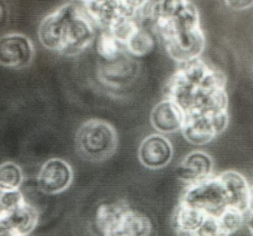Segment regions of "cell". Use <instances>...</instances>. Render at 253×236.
<instances>
[{
	"label": "cell",
	"mask_w": 253,
	"mask_h": 236,
	"mask_svg": "<svg viewBox=\"0 0 253 236\" xmlns=\"http://www.w3.org/2000/svg\"><path fill=\"white\" fill-rule=\"evenodd\" d=\"M9 213H9L5 204L3 202L2 199L0 197V220L4 219Z\"/></svg>",
	"instance_id": "21"
},
{
	"label": "cell",
	"mask_w": 253,
	"mask_h": 236,
	"mask_svg": "<svg viewBox=\"0 0 253 236\" xmlns=\"http://www.w3.org/2000/svg\"><path fill=\"white\" fill-rule=\"evenodd\" d=\"M245 223L247 224L248 229L250 230L253 236V210H250L248 216H247Z\"/></svg>",
	"instance_id": "22"
},
{
	"label": "cell",
	"mask_w": 253,
	"mask_h": 236,
	"mask_svg": "<svg viewBox=\"0 0 253 236\" xmlns=\"http://www.w3.org/2000/svg\"><path fill=\"white\" fill-rule=\"evenodd\" d=\"M0 236H18L16 233L9 226L8 224L4 220H0Z\"/></svg>",
	"instance_id": "20"
},
{
	"label": "cell",
	"mask_w": 253,
	"mask_h": 236,
	"mask_svg": "<svg viewBox=\"0 0 253 236\" xmlns=\"http://www.w3.org/2000/svg\"><path fill=\"white\" fill-rule=\"evenodd\" d=\"M38 35L40 42L48 50L74 56L92 44L96 31L83 1H71L43 19Z\"/></svg>",
	"instance_id": "4"
},
{
	"label": "cell",
	"mask_w": 253,
	"mask_h": 236,
	"mask_svg": "<svg viewBox=\"0 0 253 236\" xmlns=\"http://www.w3.org/2000/svg\"><path fill=\"white\" fill-rule=\"evenodd\" d=\"M34 50L29 38L22 34H13L0 38V65L19 69L30 65Z\"/></svg>",
	"instance_id": "8"
},
{
	"label": "cell",
	"mask_w": 253,
	"mask_h": 236,
	"mask_svg": "<svg viewBox=\"0 0 253 236\" xmlns=\"http://www.w3.org/2000/svg\"><path fill=\"white\" fill-rule=\"evenodd\" d=\"M22 180L23 175L19 166L13 163L0 166V192L19 190Z\"/></svg>",
	"instance_id": "17"
},
{
	"label": "cell",
	"mask_w": 253,
	"mask_h": 236,
	"mask_svg": "<svg viewBox=\"0 0 253 236\" xmlns=\"http://www.w3.org/2000/svg\"><path fill=\"white\" fill-rule=\"evenodd\" d=\"M214 163L212 157L202 151H195L186 156L177 169V176L189 185L199 183L212 176Z\"/></svg>",
	"instance_id": "11"
},
{
	"label": "cell",
	"mask_w": 253,
	"mask_h": 236,
	"mask_svg": "<svg viewBox=\"0 0 253 236\" xmlns=\"http://www.w3.org/2000/svg\"><path fill=\"white\" fill-rule=\"evenodd\" d=\"M129 207L123 204H105L96 213V225L105 236H115L120 232Z\"/></svg>",
	"instance_id": "13"
},
{
	"label": "cell",
	"mask_w": 253,
	"mask_h": 236,
	"mask_svg": "<svg viewBox=\"0 0 253 236\" xmlns=\"http://www.w3.org/2000/svg\"><path fill=\"white\" fill-rule=\"evenodd\" d=\"M173 150L165 136L153 135L144 139L138 149V158L143 166L150 169L165 167L172 160Z\"/></svg>",
	"instance_id": "10"
},
{
	"label": "cell",
	"mask_w": 253,
	"mask_h": 236,
	"mask_svg": "<svg viewBox=\"0 0 253 236\" xmlns=\"http://www.w3.org/2000/svg\"><path fill=\"white\" fill-rule=\"evenodd\" d=\"M144 1H84L83 6L93 23L108 31L117 22L138 17Z\"/></svg>",
	"instance_id": "6"
},
{
	"label": "cell",
	"mask_w": 253,
	"mask_h": 236,
	"mask_svg": "<svg viewBox=\"0 0 253 236\" xmlns=\"http://www.w3.org/2000/svg\"><path fill=\"white\" fill-rule=\"evenodd\" d=\"M251 210H253V185L251 187Z\"/></svg>",
	"instance_id": "24"
},
{
	"label": "cell",
	"mask_w": 253,
	"mask_h": 236,
	"mask_svg": "<svg viewBox=\"0 0 253 236\" xmlns=\"http://www.w3.org/2000/svg\"></svg>",
	"instance_id": "25"
},
{
	"label": "cell",
	"mask_w": 253,
	"mask_h": 236,
	"mask_svg": "<svg viewBox=\"0 0 253 236\" xmlns=\"http://www.w3.org/2000/svg\"><path fill=\"white\" fill-rule=\"evenodd\" d=\"M76 145L83 158L93 162L105 161L112 157L117 151V131L105 120H87L77 131Z\"/></svg>",
	"instance_id": "5"
},
{
	"label": "cell",
	"mask_w": 253,
	"mask_h": 236,
	"mask_svg": "<svg viewBox=\"0 0 253 236\" xmlns=\"http://www.w3.org/2000/svg\"><path fill=\"white\" fill-rule=\"evenodd\" d=\"M229 7L236 10H245L253 5V1H226Z\"/></svg>",
	"instance_id": "19"
},
{
	"label": "cell",
	"mask_w": 253,
	"mask_h": 236,
	"mask_svg": "<svg viewBox=\"0 0 253 236\" xmlns=\"http://www.w3.org/2000/svg\"><path fill=\"white\" fill-rule=\"evenodd\" d=\"M151 231V222L147 216L129 210L126 213L120 232L117 236H149Z\"/></svg>",
	"instance_id": "15"
},
{
	"label": "cell",
	"mask_w": 253,
	"mask_h": 236,
	"mask_svg": "<svg viewBox=\"0 0 253 236\" xmlns=\"http://www.w3.org/2000/svg\"><path fill=\"white\" fill-rule=\"evenodd\" d=\"M184 115L172 101H163L158 103L151 112L150 120L153 127L162 133H173L181 129Z\"/></svg>",
	"instance_id": "12"
},
{
	"label": "cell",
	"mask_w": 253,
	"mask_h": 236,
	"mask_svg": "<svg viewBox=\"0 0 253 236\" xmlns=\"http://www.w3.org/2000/svg\"><path fill=\"white\" fill-rule=\"evenodd\" d=\"M3 219L8 224L16 235L27 236L37 227L39 213L35 207L25 202Z\"/></svg>",
	"instance_id": "14"
},
{
	"label": "cell",
	"mask_w": 253,
	"mask_h": 236,
	"mask_svg": "<svg viewBox=\"0 0 253 236\" xmlns=\"http://www.w3.org/2000/svg\"><path fill=\"white\" fill-rule=\"evenodd\" d=\"M229 124V119H215L202 116H186L181 132L191 144L203 145L222 134Z\"/></svg>",
	"instance_id": "7"
},
{
	"label": "cell",
	"mask_w": 253,
	"mask_h": 236,
	"mask_svg": "<svg viewBox=\"0 0 253 236\" xmlns=\"http://www.w3.org/2000/svg\"><path fill=\"white\" fill-rule=\"evenodd\" d=\"M144 18L153 24L169 56L178 63L197 59L205 47L199 10L191 1H147Z\"/></svg>",
	"instance_id": "3"
},
{
	"label": "cell",
	"mask_w": 253,
	"mask_h": 236,
	"mask_svg": "<svg viewBox=\"0 0 253 236\" xmlns=\"http://www.w3.org/2000/svg\"><path fill=\"white\" fill-rule=\"evenodd\" d=\"M180 204L190 209L195 220L212 236H230L245 225L251 210V187L242 173L225 170L189 185Z\"/></svg>",
	"instance_id": "1"
},
{
	"label": "cell",
	"mask_w": 253,
	"mask_h": 236,
	"mask_svg": "<svg viewBox=\"0 0 253 236\" xmlns=\"http://www.w3.org/2000/svg\"><path fill=\"white\" fill-rule=\"evenodd\" d=\"M3 16H4V9H3L2 6L0 4V22L2 19Z\"/></svg>",
	"instance_id": "23"
},
{
	"label": "cell",
	"mask_w": 253,
	"mask_h": 236,
	"mask_svg": "<svg viewBox=\"0 0 253 236\" xmlns=\"http://www.w3.org/2000/svg\"><path fill=\"white\" fill-rule=\"evenodd\" d=\"M224 72L200 58L180 63L164 89L186 116L229 119V99Z\"/></svg>",
	"instance_id": "2"
},
{
	"label": "cell",
	"mask_w": 253,
	"mask_h": 236,
	"mask_svg": "<svg viewBox=\"0 0 253 236\" xmlns=\"http://www.w3.org/2000/svg\"><path fill=\"white\" fill-rule=\"evenodd\" d=\"M72 179L69 164L61 159H51L43 165L39 173V188L45 194H60L70 186Z\"/></svg>",
	"instance_id": "9"
},
{
	"label": "cell",
	"mask_w": 253,
	"mask_h": 236,
	"mask_svg": "<svg viewBox=\"0 0 253 236\" xmlns=\"http://www.w3.org/2000/svg\"><path fill=\"white\" fill-rule=\"evenodd\" d=\"M96 50L101 57L113 62L118 56V41L109 31H102L98 36Z\"/></svg>",
	"instance_id": "18"
},
{
	"label": "cell",
	"mask_w": 253,
	"mask_h": 236,
	"mask_svg": "<svg viewBox=\"0 0 253 236\" xmlns=\"http://www.w3.org/2000/svg\"><path fill=\"white\" fill-rule=\"evenodd\" d=\"M126 45L134 56H144L154 48L155 40L150 31L141 26L126 41Z\"/></svg>",
	"instance_id": "16"
}]
</instances>
